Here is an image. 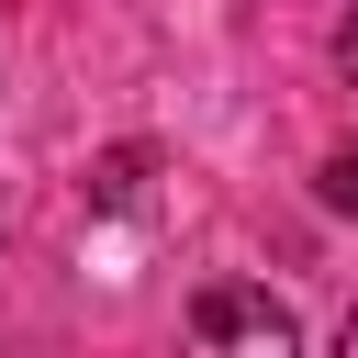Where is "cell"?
Here are the masks:
<instances>
[{
	"label": "cell",
	"mask_w": 358,
	"mask_h": 358,
	"mask_svg": "<svg viewBox=\"0 0 358 358\" xmlns=\"http://www.w3.org/2000/svg\"><path fill=\"white\" fill-rule=\"evenodd\" d=\"M190 358H302V324H291L280 291H257V280H213V291L190 302Z\"/></svg>",
	"instance_id": "1"
},
{
	"label": "cell",
	"mask_w": 358,
	"mask_h": 358,
	"mask_svg": "<svg viewBox=\"0 0 358 358\" xmlns=\"http://www.w3.org/2000/svg\"><path fill=\"white\" fill-rule=\"evenodd\" d=\"M324 201H336V213H358V145H336V157H324Z\"/></svg>",
	"instance_id": "2"
},
{
	"label": "cell",
	"mask_w": 358,
	"mask_h": 358,
	"mask_svg": "<svg viewBox=\"0 0 358 358\" xmlns=\"http://www.w3.org/2000/svg\"><path fill=\"white\" fill-rule=\"evenodd\" d=\"M336 78H347V90H358V11H347V22H336Z\"/></svg>",
	"instance_id": "3"
},
{
	"label": "cell",
	"mask_w": 358,
	"mask_h": 358,
	"mask_svg": "<svg viewBox=\"0 0 358 358\" xmlns=\"http://www.w3.org/2000/svg\"><path fill=\"white\" fill-rule=\"evenodd\" d=\"M336 358H358V313H347V324H336Z\"/></svg>",
	"instance_id": "4"
}]
</instances>
